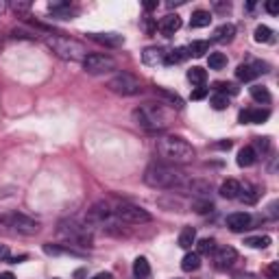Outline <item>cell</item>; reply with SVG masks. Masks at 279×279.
I'll return each instance as SVG.
<instances>
[{
    "mask_svg": "<svg viewBox=\"0 0 279 279\" xmlns=\"http://www.w3.org/2000/svg\"><path fill=\"white\" fill-rule=\"evenodd\" d=\"M218 192H221L223 198H238V194H240V183H238L236 179H225Z\"/></svg>",
    "mask_w": 279,
    "mask_h": 279,
    "instance_id": "cell-19",
    "label": "cell"
},
{
    "mask_svg": "<svg viewBox=\"0 0 279 279\" xmlns=\"http://www.w3.org/2000/svg\"><path fill=\"white\" fill-rule=\"evenodd\" d=\"M210 105L214 107L216 111H221V109H227L229 107V96H225V94H214L212 96V101Z\"/></svg>",
    "mask_w": 279,
    "mask_h": 279,
    "instance_id": "cell-35",
    "label": "cell"
},
{
    "mask_svg": "<svg viewBox=\"0 0 279 279\" xmlns=\"http://www.w3.org/2000/svg\"><path fill=\"white\" fill-rule=\"evenodd\" d=\"M144 9H146V11L157 9V0H149V3H144Z\"/></svg>",
    "mask_w": 279,
    "mask_h": 279,
    "instance_id": "cell-48",
    "label": "cell"
},
{
    "mask_svg": "<svg viewBox=\"0 0 279 279\" xmlns=\"http://www.w3.org/2000/svg\"><path fill=\"white\" fill-rule=\"evenodd\" d=\"M133 275L137 279H146L151 275V264H149L146 257H137V260L133 262Z\"/></svg>",
    "mask_w": 279,
    "mask_h": 279,
    "instance_id": "cell-27",
    "label": "cell"
},
{
    "mask_svg": "<svg viewBox=\"0 0 279 279\" xmlns=\"http://www.w3.org/2000/svg\"><path fill=\"white\" fill-rule=\"evenodd\" d=\"M214 88L221 92V94H225V96H227V92H229V94H238V88H236L234 83H216Z\"/></svg>",
    "mask_w": 279,
    "mask_h": 279,
    "instance_id": "cell-38",
    "label": "cell"
},
{
    "mask_svg": "<svg viewBox=\"0 0 279 279\" xmlns=\"http://www.w3.org/2000/svg\"><path fill=\"white\" fill-rule=\"evenodd\" d=\"M185 57H190V52H188V46H183V48H175V50L166 52V59H164V63H166V65H175V63H181Z\"/></svg>",
    "mask_w": 279,
    "mask_h": 279,
    "instance_id": "cell-22",
    "label": "cell"
},
{
    "mask_svg": "<svg viewBox=\"0 0 279 279\" xmlns=\"http://www.w3.org/2000/svg\"><path fill=\"white\" fill-rule=\"evenodd\" d=\"M216 251V240L214 238H201L196 244V253L198 255H210V253H214Z\"/></svg>",
    "mask_w": 279,
    "mask_h": 279,
    "instance_id": "cell-31",
    "label": "cell"
},
{
    "mask_svg": "<svg viewBox=\"0 0 279 279\" xmlns=\"http://www.w3.org/2000/svg\"><path fill=\"white\" fill-rule=\"evenodd\" d=\"M157 94L164 96V98H168V101L172 103V107H177V109L183 107V101H181V98H179L177 94H172V92H166V90H162V88H157Z\"/></svg>",
    "mask_w": 279,
    "mask_h": 279,
    "instance_id": "cell-36",
    "label": "cell"
},
{
    "mask_svg": "<svg viewBox=\"0 0 279 279\" xmlns=\"http://www.w3.org/2000/svg\"><path fill=\"white\" fill-rule=\"evenodd\" d=\"M46 44H48V48L55 52L57 57L65 59V61H83V59L90 55L85 44L77 42V39H72V37H65V35H48L46 37Z\"/></svg>",
    "mask_w": 279,
    "mask_h": 279,
    "instance_id": "cell-4",
    "label": "cell"
},
{
    "mask_svg": "<svg viewBox=\"0 0 279 279\" xmlns=\"http://www.w3.org/2000/svg\"><path fill=\"white\" fill-rule=\"evenodd\" d=\"M144 29H146V33H149V35H151V33H155L157 24L153 22V20H149V18H146V22H144Z\"/></svg>",
    "mask_w": 279,
    "mask_h": 279,
    "instance_id": "cell-45",
    "label": "cell"
},
{
    "mask_svg": "<svg viewBox=\"0 0 279 279\" xmlns=\"http://www.w3.org/2000/svg\"><path fill=\"white\" fill-rule=\"evenodd\" d=\"M194 242H196V231H194V227H183L181 234H179V247H181V249H190Z\"/></svg>",
    "mask_w": 279,
    "mask_h": 279,
    "instance_id": "cell-25",
    "label": "cell"
},
{
    "mask_svg": "<svg viewBox=\"0 0 279 279\" xmlns=\"http://www.w3.org/2000/svg\"><path fill=\"white\" fill-rule=\"evenodd\" d=\"M92 279H114V277H111V273H98V275H94Z\"/></svg>",
    "mask_w": 279,
    "mask_h": 279,
    "instance_id": "cell-49",
    "label": "cell"
},
{
    "mask_svg": "<svg viewBox=\"0 0 279 279\" xmlns=\"http://www.w3.org/2000/svg\"><path fill=\"white\" fill-rule=\"evenodd\" d=\"M107 88L118 96H135L142 92L140 81L133 75H129V72H118V75H114L107 81Z\"/></svg>",
    "mask_w": 279,
    "mask_h": 279,
    "instance_id": "cell-7",
    "label": "cell"
},
{
    "mask_svg": "<svg viewBox=\"0 0 279 279\" xmlns=\"http://www.w3.org/2000/svg\"><path fill=\"white\" fill-rule=\"evenodd\" d=\"M183 3H185V0H170L168 7H177V5H183Z\"/></svg>",
    "mask_w": 279,
    "mask_h": 279,
    "instance_id": "cell-51",
    "label": "cell"
},
{
    "mask_svg": "<svg viewBox=\"0 0 279 279\" xmlns=\"http://www.w3.org/2000/svg\"><path fill=\"white\" fill-rule=\"evenodd\" d=\"M111 214H114V212L109 210L107 203H96V205H92V210L88 212V221L90 223H103L105 225V221H109Z\"/></svg>",
    "mask_w": 279,
    "mask_h": 279,
    "instance_id": "cell-15",
    "label": "cell"
},
{
    "mask_svg": "<svg viewBox=\"0 0 279 279\" xmlns=\"http://www.w3.org/2000/svg\"><path fill=\"white\" fill-rule=\"evenodd\" d=\"M133 120L144 131H164L170 124V114L162 103H146L133 109Z\"/></svg>",
    "mask_w": 279,
    "mask_h": 279,
    "instance_id": "cell-3",
    "label": "cell"
},
{
    "mask_svg": "<svg viewBox=\"0 0 279 279\" xmlns=\"http://www.w3.org/2000/svg\"><path fill=\"white\" fill-rule=\"evenodd\" d=\"M238 260V253H236V249L234 247H218L214 251V266L218 270H227L231 268L236 264Z\"/></svg>",
    "mask_w": 279,
    "mask_h": 279,
    "instance_id": "cell-10",
    "label": "cell"
},
{
    "mask_svg": "<svg viewBox=\"0 0 279 279\" xmlns=\"http://www.w3.org/2000/svg\"><path fill=\"white\" fill-rule=\"evenodd\" d=\"M225 223H227V227L234 231V234H240V231L251 229L253 218H251V214H247V212H236V214H229Z\"/></svg>",
    "mask_w": 279,
    "mask_h": 279,
    "instance_id": "cell-11",
    "label": "cell"
},
{
    "mask_svg": "<svg viewBox=\"0 0 279 279\" xmlns=\"http://www.w3.org/2000/svg\"><path fill=\"white\" fill-rule=\"evenodd\" d=\"M188 81L198 85V88H203L205 81H207V72H205L203 68H198V65H194V68L188 70Z\"/></svg>",
    "mask_w": 279,
    "mask_h": 279,
    "instance_id": "cell-26",
    "label": "cell"
},
{
    "mask_svg": "<svg viewBox=\"0 0 279 279\" xmlns=\"http://www.w3.org/2000/svg\"><path fill=\"white\" fill-rule=\"evenodd\" d=\"M205 96H207V88H196V90H192V101H203Z\"/></svg>",
    "mask_w": 279,
    "mask_h": 279,
    "instance_id": "cell-41",
    "label": "cell"
},
{
    "mask_svg": "<svg viewBox=\"0 0 279 279\" xmlns=\"http://www.w3.org/2000/svg\"><path fill=\"white\" fill-rule=\"evenodd\" d=\"M268 118H270L268 109H244V111H240L238 120L242 124H262V122H266Z\"/></svg>",
    "mask_w": 279,
    "mask_h": 279,
    "instance_id": "cell-13",
    "label": "cell"
},
{
    "mask_svg": "<svg viewBox=\"0 0 279 279\" xmlns=\"http://www.w3.org/2000/svg\"><path fill=\"white\" fill-rule=\"evenodd\" d=\"M270 216H277V203H270Z\"/></svg>",
    "mask_w": 279,
    "mask_h": 279,
    "instance_id": "cell-52",
    "label": "cell"
},
{
    "mask_svg": "<svg viewBox=\"0 0 279 279\" xmlns=\"http://www.w3.org/2000/svg\"><path fill=\"white\" fill-rule=\"evenodd\" d=\"M253 39L257 44H268V42H273V31H270L266 24H260L253 33Z\"/></svg>",
    "mask_w": 279,
    "mask_h": 279,
    "instance_id": "cell-30",
    "label": "cell"
},
{
    "mask_svg": "<svg viewBox=\"0 0 279 279\" xmlns=\"http://www.w3.org/2000/svg\"><path fill=\"white\" fill-rule=\"evenodd\" d=\"M31 9V3H13V11L18 13H26Z\"/></svg>",
    "mask_w": 279,
    "mask_h": 279,
    "instance_id": "cell-42",
    "label": "cell"
},
{
    "mask_svg": "<svg viewBox=\"0 0 279 279\" xmlns=\"http://www.w3.org/2000/svg\"><path fill=\"white\" fill-rule=\"evenodd\" d=\"M48 11L52 13V18H61V20H72L79 13L77 7H72L65 0H52V3H48Z\"/></svg>",
    "mask_w": 279,
    "mask_h": 279,
    "instance_id": "cell-12",
    "label": "cell"
},
{
    "mask_svg": "<svg viewBox=\"0 0 279 279\" xmlns=\"http://www.w3.org/2000/svg\"><path fill=\"white\" fill-rule=\"evenodd\" d=\"M236 77L240 79V81H253V79L257 77V72L253 68V63H242V65H238Z\"/></svg>",
    "mask_w": 279,
    "mask_h": 279,
    "instance_id": "cell-29",
    "label": "cell"
},
{
    "mask_svg": "<svg viewBox=\"0 0 279 279\" xmlns=\"http://www.w3.org/2000/svg\"><path fill=\"white\" fill-rule=\"evenodd\" d=\"M181 268L185 270V273L198 270V268H201V255H198V253H185L183 260H181Z\"/></svg>",
    "mask_w": 279,
    "mask_h": 279,
    "instance_id": "cell-24",
    "label": "cell"
},
{
    "mask_svg": "<svg viewBox=\"0 0 279 279\" xmlns=\"http://www.w3.org/2000/svg\"><path fill=\"white\" fill-rule=\"evenodd\" d=\"M83 68L90 75H107V72L116 70V59L105 55V52H90L83 59Z\"/></svg>",
    "mask_w": 279,
    "mask_h": 279,
    "instance_id": "cell-8",
    "label": "cell"
},
{
    "mask_svg": "<svg viewBox=\"0 0 279 279\" xmlns=\"http://www.w3.org/2000/svg\"><path fill=\"white\" fill-rule=\"evenodd\" d=\"M214 9H216L218 13H227V11L231 9V5H229V3H214Z\"/></svg>",
    "mask_w": 279,
    "mask_h": 279,
    "instance_id": "cell-43",
    "label": "cell"
},
{
    "mask_svg": "<svg viewBox=\"0 0 279 279\" xmlns=\"http://www.w3.org/2000/svg\"><path fill=\"white\" fill-rule=\"evenodd\" d=\"M114 216L118 221L122 223H129V225H144V223H151L153 216L146 212L144 207H140V205H133V203H118L114 210Z\"/></svg>",
    "mask_w": 279,
    "mask_h": 279,
    "instance_id": "cell-6",
    "label": "cell"
},
{
    "mask_svg": "<svg viewBox=\"0 0 279 279\" xmlns=\"http://www.w3.org/2000/svg\"><path fill=\"white\" fill-rule=\"evenodd\" d=\"M216 149H223V151H229L231 149V140H225V142H218Z\"/></svg>",
    "mask_w": 279,
    "mask_h": 279,
    "instance_id": "cell-46",
    "label": "cell"
},
{
    "mask_svg": "<svg viewBox=\"0 0 279 279\" xmlns=\"http://www.w3.org/2000/svg\"><path fill=\"white\" fill-rule=\"evenodd\" d=\"M3 223L7 227H11L13 231H18V234H24V236H33L39 231V225L33 221V218L24 216V214H7L3 216Z\"/></svg>",
    "mask_w": 279,
    "mask_h": 279,
    "instance_id": "cell-9",
    "label": "cell"
},
{
    "mask_svg": "<svg viewBox=\"0 0 279 279\" xmlns=\"http://www.w3.org/2000/svg\"><path fill=\"white\" fill-rule=\"evenodd\" d=\"M59 236L72 244H79V247H92V242H94V234H92L90 225L79 223L75 218L72 221H63L59 225Z\"/></svg>",
    "mask_w": 279,
    "mask_h": 279,
    "instance_id": "cell-5",
    "label": "cell"
},
{
    "mask_svg": "<svg viewBox=\"0 0 279 279\" xmlns=\"http://www.w3.org/2000/svg\"><path fill=\"white\" fill-rule=\"evenodd\" d=\"M257 196H260V190L255 188V185H251V183H244V188L240 185V194H238V198L244 203H255L257 201Z\"/></svg>",
    "mask_w": 279,
    "mask_h": 279,
    "instance_id": "cell-23",
    "label": "cell"
},
{
    "mask_svg": "<svg viewBox=\"0 0 279 279\" xmlns=\"http://www.w3.org/2000/svg\"><path fill=\"white\" fill-rule=\"evenodd\" d=\"M255 149L262 151V153H266V151L270 149V140H268V137H257V140H255ZM257 151H255V153H257Z\"/></svg>",
    "mask_w": 279,
    "mask_h": 279,
    "instance_id": "cell-39",
    "label": "cell"
},
{
    "mask_svg": "<svg viewBox=\"0 0 279 279\" xmlns=\"http://www.w3.org/2000/svg\"><path fill=\"white\" fill-rule=\"evenodd\" d=\"M207 63H210L212 70H223L225 65H227V57H225L223 52H212L207 57Z\"/></svg>",
    "mask_w": 279,
    "mask_h": 279,
    "instance_id": "cell-33",
    "label": "cell"
},
{
    "mask_svg": "<svg viewBox=\"0 0 279 279\" xmlns=\"http://www.w3.org/2000/svg\"><path fill=\"white\" fill-rule=\"evenodd\" d=\"M166 59V52L162 48H157V46H151V48H146L142 52V61L146 65H162Z\"/></svg>",
    "mask_w": 279,
    "mask_h": 279,
    "instance_id": "cell-17",
    "label": "cell"
},
{
    "mask_svg": "<svg viewBox=\"0 0 279 279\" xmlns=\"http://www.w3.org/2000/svg\"><path fill=\"white\" fill-rule=\"evenodd\" d=\"M0 279H16L13 273H0Z\"/></svg>",
    "mask_w": 279,
    "mask_h": 279,
    "instance_id": "cell-50",
    "label": "cell"
},
{
    "mask_svg": "<svg viewBox=\"0 0 279 279\" xmlns=\"http://www.w3.org/2000/svg\"><path fill=\"white\" fill-rule=\"evenodd\" d=\"M144 183L155 190H183L190 192L192 179L170 164H151L144 170Z\"/></svg>",
    "mask_w": 279,
    "mask_h": 279,
    "instance_id": "cell-1",
    "label": "cell"
},
{
    "mask_svg": "<svg viewBox=\"0 0 279 279\" xmlns=\"http://www.w3.org/2000/svg\"><path fill=\"white\" fill-rule=\"evenodd\" d=\"M190 57H203L205 52H210V42H192L188 46Z\"/></svg>",
    "mask_w": 279,
    "mask_h": 279,
    "instance_id": "cell-34",
    "label": "cell"
},
{
    "mask_svg": "<svg viewBox=\"0 0 279 279\" xmlns=\"http://www.w3.org/2000/svg\"><path fill=\"white\" fill-rule=\"evenodd\" d=\"M212 22V13L210 11H203V9H198L192 13V18H190V26L192 29H205V26H210Z\"/></svg>",
    "mask_w": 279,
    "mask_h": 279,
    "instance_id": "cell-21",
    "label": "cell"
},
{
    "mask_svg": "<svg viewBox=\"0 0 279 279\" xmlns=\"http://www.w3.org/2000/svg\"><path fill=\"white\" fill-rule=\"evenodd\" d=\"M90 37L103 46H109V48H118V46L124 44V37L118 35V33H92Z\"/></svg>",
    "mask_w": 279,
    "mask_h": 279,
    "instance_id": "cell-16",
    "label": "cell"
},
{
    "mask_svg": "<svg viewBox=\"0 0 279 279\" xmlns=\"http://www.w3.org/2000/svg\"><path fill=\"white\" fill-rule=\"evenodd\" d=\"M9 257V249H7V244H0V260H7Z\"/></svg>",
    "mask_w": 279,
    "mask_h": 279,
    "instance_id": "cell-47",
    "label": "cell"
},
{
    "mask_svg": "<svg viewBox=\"0 0 279 279\" xmlns=\"http://www.w3.org/2000/svg\"><path fill=\"white\" fill-rule=\"evenodd\" d=\"M236 37V26L234 24H221L214 31V42L218 44H229Z\"/></svg>",
    "mask_w": 279,
    "mask_h": 279,
    "instance_id": "cell-18",
    "label": "cell"
},
{
    "mask_svg": "<svg viewBox=\"0 0 279 279\" xmlns=\"http://www.w3.org/2000/svg\"><path fill=\"white\" fill-rule=\"evenodd\" d=\"M255 159H257V153H255L253 146H244V149L238 153V166H240V168H249V166H253Z\"/></svg>",
    "mask_w": 279,
    "mask_h": 279,
    "instance_id": "cell-20",
    "label": "cell"
},
{
    "mask_svg": "<svg viewBox=\"0 0 279 279\" xmlns=\"http://www.w3.org/2000/svg\"><path fill=\"white\" fill-rule=\"evenodd\" d=\"M251 96H253L255 103H262V105L270 103V92L264 88V85H253V88H251Z\"/></svg>",
    "mask_w": 279,
    "mask_h": 279,
    "instance_id": "cell-28",
    "label": "cell"
},
{
    "mask_svg": "<svg viewBox=\"0 0 279 279\" xmlns=\"http://www.w3.org/2000/svg\"><path fill=\"white\" fill-rule=\"evenodd\" d=\"M155 149H157V155L162 157L166 164H170V166L190 164L192 159H194V155H196L188 140H183L179 135H162V137H157Z\"/></svg>",
    "mask_w": 279,
    "mask_h": 279,
    "instance_id": "cell-2",
    "label": "cell"
},
{
    "mask_svg": "<svg viewBox=\"0 0 279 279\" xmlns=\"http://www.w3.org/2000/svg\"><path fill=\"white\" fill-rule=\"evenodd\" d=\"M181 24L183 22H181V18H179L177 13H168V16L162 18V22H159V31H162L166 37H172L179 29H181Z\"/></svg>",
    "mask_w": 279,
    "mask_h": 279,
    "instance_id": "cell-14",
    "label": "cell"
},
{
    "mask_svg": "<svg viewBox=\"0 0 279 279\" xmlns=\"http://www.w3.org/2000/svg\"><path fill=\"white\" fill-rule=\"evenodd\" d=\"M192 210H194L196 214H207V212L214 210V205H212L210 201H194L192 203Z\"/></svg>",
    "mask_w": 279,
    "mask_h": 279,
    "instance_id": "cell-37",
    "label": "cell"
},
{
    "mask_svg": "<svg viewBox=\"0 0 279 279\" xmlns=\"http://www.w3.org/2000/svg\"><path fill=\"white\" fill-rule=\"evenodd\" d=\"M266 11L270 13V16H277V13H279V5L270 0V3H266Z\"/></svg>",
    "mask_w": 279,
    "mask_h": 279,
    "instance_id": "cell-44",
    "label": "cell"
},
{
    "mask_svg": "<svg viewBox=\"0 0 279 279\" xmlns=\"http://www.w3.org/2000/svg\"><path fill=\"white\" fill-rule=\"evenodd\" d=\"M244 244L251 249H266L268 244H270V238L268 236H251L244 240Z\"/></svg>",
    "mask_w": 279,
    "mask_h": 279,
    "instance_id": "cell-32",
    "label": "cell"
},
{
    "mask_svg": "<svg viewBox=\"0 0 279 279\" xmlns=\"http://www.w3.org/2000/svg\"><path fill=\"white\" fill-rule=\"evenodd\" d=\"M266 277L268 279H279V264L277 262H273L270 266L266 268Z\"/></svg>",
    "mask_w": 279,
    "mask_h": 279,
    "instance_id": "cell-40",
    "label": "cell"
}]
</instances>
